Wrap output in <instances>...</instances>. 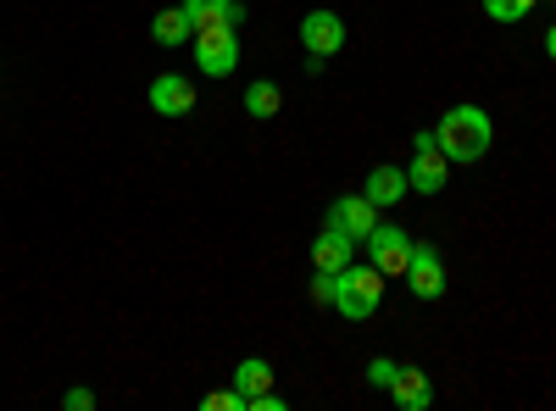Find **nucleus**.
Masks as SVG:
<instances>
[{
	"label": "nucleus",
	"mask_w": 556,
	"mask_h": 411,
	"mask_svg": "<svg viewBox=\"0 0 556 411\" xmlns=\"http://www.w3.org/2000/svg\"><path fill=\"white\" fill-rule=\"evenodd\" d=\"M490 140H495V123H490L484 106H451V112L440 117V128H434V145H440L445 162H456V167L479 162V156L490 151Z\"/></svg>",
	"instance_id": "f257e3e1"
},
{
	"label": "nucleus",
	"mask_w": 556,
	"mask_h": 411,
	"mask_svg": "<svg viewBox=\"0 0 556 411\" xmlns=\"http://www.w3.org/2000/svg\"><path fill=\"white\" fill-rule=\"evenodd\" d=\"M379 300H384V272L367 261V267H345L340 272V290H334V311L340 317H351V323H362V317H374L379 311Z\"/></svg>",
	"instance_id": "f03ea898"
},
{
	"label": "nucleus",
	"mask_w": 556,
	"mask_h": 411,
	"mask_svg": "<svg viewBox=\"0 0 556 411\" xmlns=\"http://www.w3.org/2000/svg\"><path fill=\"white\" fill-rule=\"evenodd\" d=\"M362 245H367V261H374L384 279H406V261H412V234H406V228L379 222Z\"/></svg>",
	"instance_id": "7ed1b4c3"
},
{
	"label": "nucleus",
	"mask_w": 556,
	"mask_h": 411,
	"mask_svg": "<svg viewBox=\"0 0 556 411\" xmlns=\"http://www.w3.org/2000/svg\"><path fill=\"white\" fill-rule=\"evenodd\" d=\"M340 44H345V23H340L334 12H306V17H301V51L312 56V62H306L312 73L329 62Z\"/></svg>",
	"instance_id": "20e7f679"
},
{
	"label": "nucleus",
	"mask_w": 556,
	"mask_h": 411,
	"mask_svg": "<svg viewBox=\"0 0 556 411\" xmlns=\"http://www.w3.org/2000/svg\"><path fill=\"white\" fill-rule=\"evenodd\" d=\"M195 62L206 78H228L240 67V34L235 28H201L195 34Z\"/></svg>",
	"instance_id": "39448f33"
},
{
	"label": "nucleus",
	"mask_w": 556,
	"mask_h": 411,
	"mask_svg": "<svg viewBox=\"0 0 556 411\" xmlns=\"http://www.w3.org/2000/svg\"><path fill=\"white\" fill-rule=\"evenodd\" d=\"M329 228H340V234H351L356 245L379 228V206L367 201V195H340L334 206H329Z\"/></svg>",
	"instance_id": "423d86ee"
},
{
	"label": "nucleus",
	"mask_w": 556,
	"mask_h": 411,
	"mask_svg": "<svg viewBox=\"0 0 556 411\" xmlns=\"http://www.w3.org/2000/svg\"><path fill=\"white\" fill-rule=\"evenodd\" d=\"M412 151H417V156H412V167H406L412 195H440V190H445V178H451L445 151H440V145H412Z\"/></svg>",
	"instance_id": "0eeeda50"
},
{
	"label": "nucleus",
	"mask_w": 556,
	"mask_h": 411,
	"mask_svg": "<svg viewBox=\"0 0 556 411\" xmlns=\"http://www.w3.org/2000/svg\"><path fill=\"white\" fill-rule=\"evenodd\" d=\"M406 279H412V295H417V300H440V295H445V267H440V251H434V245H412Z\"/></svg>",
	"instance_id": "6e6552de"
},
{
	"label": "nucleus",
	"mask_w": 556,
	"mask_h": 411,
	"mask_svg": "<svg viewBox=\"0 0 556 411\" xmlns=\"http://www.w3.org/2000/svg\"><path fill=\"white\" fill-rule=\"evenodd\" d=\"M151 106H156L162 117H190V112H195V89H190V78L162 73V78L151 84Z\"/></svg>",
	"instance_id": "1a4fd4ad"
},
{
	"label": "nucleus",
	"mask_w": 556,
	"mask_h": 411,
	"mask_svg": "<svg viewBox=\"0 0 556 411\" xmlns=\"http://www.w3.org/2000/svg\"><path fill=\"white\" fill-rule=\"evenodd\" d=\"M178 7H184V17L195 23V34L201 28H240V17H245L240 0H178Z\"/></svg>",
	"instance_id": "9d476101"
},
{
	"label": "nucleus",
	"mask_w": 556,
	"mask_h": 411,
	"mask_svg": "<svg viewBox=\"0 0 556 411\" xmlns=\"http://www.w3.org/2000/svg\"><path fill=\"white\" fill-rule=\"evenodd\" d=\"M390 400L401 411H429L434 406V384L424 368H395V384H390Z\"/></svg>",
	"instance_id": "9b49d317"
},
{
	"label": "nucleus",
	"mask_w": 556,
	"mask_h": 411,
	"mask_svg": "<svg viewBox=\"0 0 556 411\" xmlns=\"http://www.w3.org/2000/svg\"><path fill=\"white\" fill-rule=\"evenodd\" d=\"M351 256H356V240L340 234V228H323V234L312 240V261H317V272H345Z\"/></svg>",
	"instance_id": "f8f14e48"
},
{
	"label": "nucleus",
	"mask_w": 556,
	"mask_h": 411,
	"mask_svg": "<svg viewBox=\"0 0 556 411\" xmlns=\"http://www.w3.org/2000/svg\"><path fill=\"white\" fill-rule=\"evenodd\" d=\"M367 201H374V206H395V201H406L412 195V184H406V167H374V172H367V190H362Z\"/></svg>",
	"instance_id": "ddd939ff"
},
{
	"label": "nucleus",
	"mask_w": 556,
	"mask_h": 411,
	"mask_svg": "<svg viewBox=\"0 0 556 411\" xmlns=\"http://www.w3.org/2000/svg\"><path fill=\"white\" fill-rule=\"evenodd\" d=\"M190 34H195V23L184 17V7H167V12H156V17H151V39H156V44H167V51H173V44H184Z\"/></svg>",
	"instance_id": "4468645a"
},
{
	"label": "nucleus",
	"mask_w": 556,
	"mask_h": 411,
	"mask_svg": "<svg viewBox=\"0 0 556 411\" xmlns=\"http://www.w3.org/2000/svg\"><path fill=\"white\" fill-rule=\"evenodd\" d=\"M278 106H285V95H278V84H273V78H256V84L245 89V112H251V117L267 123V117H278Z\"/></svg>",
	"instance_id": "2eb2a0df"
},
{
	"label": "nucleus",
	"mask_w": 556,
	"mask_h": 411,
	"mask_svg": "<svg viewBox=\"0 0 556 411\" xmlns=\"http://www.w3.org/2000/svg\"><path fill=\"white\" fill-rule=\"evenodd\" d=\"M235 389H240L245 400H251V395H262V389H273V368H267L262 356L240 361V368H235Z\"/></svg>",
	"instance_id": "dca6fc26"
},
{
	"label": "nucleus",
	"mask_w": 556,
	"mask_h": 411,
	"mask_svg": "<svg viewBox=\"0 0 556 411\" xmlns=\"http://www.w3.org/2000/svg\"><path fill=\"white\" fill-rule=\"evenodd\" d=\"M201 406H206V411H245V395H240V389H212Z\"/></svg>",
	"instance_id": "f3484780"
},
{
	"label": "nucleus",
	"mask_w": 556,
	"mask_h": 411,
	"mask_svg": "<svg viewBox=\"0 0 556 411\" xmlns=\"http://www.w3.org/2000/svg\"><path fill=\"white\" fill-rule=\"evenodd\" d=\"M334 290H340V272H317L312 279V300L317 306H334Z\"/></svg>",
	"instance_id": "a211bd4d"
},
{
	"label": "nucleus",
	"mask_w": 556,
	"mask_h": 411,
	"mask_svg": "<svg viewBox=\"0 0 556 411\" xmlns=\"http://www.w3.org/2000/svg\"><path fill=\"white\" fill-rule=\"evenodd\" d=\"M367 384H379V389H390V384H395V361H390V356H379V361H367Z\"/></svg>",
	"instance_id": "6ab92c4d"
},
{
	"label": "nucleus",
	"mask_w": 556,
	"mask_h": 411,
	"mask_svg": "<svg viewBox=\"0 0 556 411\" xmlns=\"http://www.w3.org/2000/svg\"><path fill=\"white\" fill-rule=\"evenodd\" d=\"M484 12H490L495 23H518V17H523V7H518V0H484Z\"/></svg>",
	"instance_id": "aec40b11"
},
{
	"label": "nucleus",
	"mask_w": 556,
	"mask_h": 411,
	"mask_svg": "<svg viewBox=\"0 0 556 411\" xmlns=\"http://www.w3.org/2000/svg\"><path fill=\"white\" fill-rule=\"evenodd\" d=\"M62 406H67V411H89V406H96V395H89V389H67Z\"/></svg>",
	"instance_id": "412c9836"
},
{
	"label": "nucleus",
	"mask_w": 556,
	"mask_h": 411,
	"mask_svg": "<svg viewBox=\"0 0 556 411\" xmlns=\"http://www.w3.org/2000/svg\"><path fill=\"white\" fill-rule=\"evenodd\" d=\"M545 51H551V62H556V28L545 34Z\"/></svg>",
	"instance_id": "4be33fe9"
},
{
	"label": "nucleus",
	"mask_w": 556,
	"mask_h": 411,
	"mask_svg": "<svg viewBox=\"0 0 556 411\" xmlns=\"http://www.w3.org/2000/svg\"><path fill=\"white\" fill-rule=\"evenodd\" d=\"M518 7H523V12H529V7H534V0H518Z\"/></svg>",
	"instance_id": "5701e85b"
}]
</instances>
